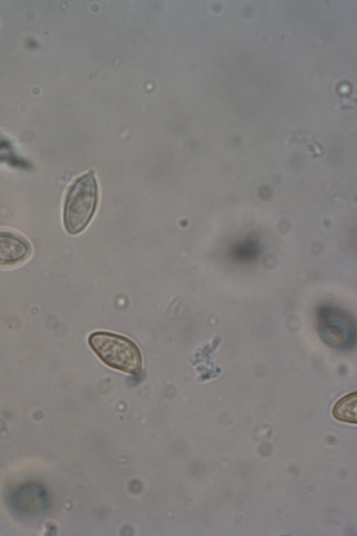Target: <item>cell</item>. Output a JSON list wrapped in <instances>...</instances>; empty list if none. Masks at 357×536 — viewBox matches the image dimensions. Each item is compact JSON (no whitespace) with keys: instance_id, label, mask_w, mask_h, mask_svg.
<instances>
[{"instance_id":"obj_1","label":"cell","mask_w":357,"mask_h":536,"mask_svg":"<svg viewBox=\"0 0 357 536\" xmlns=\"http://www.w3.org/2000/svg\"><path fill=\"white\" fill-rule=\"evenodd\" d=\"M98 184L93 170L77 178L69 188L63 207V225L70 234L83 231L98 204Z\"/></svg>"},{"instance_id":"obj_2","label":"cell","mask_w":357,"mask_h":536,"mask_svg":"<svg viewBox=\"0 0 357 536\" xmlns=\"http://www.w3.org/2000/svg\"><path fill=\"white\" fill-rule=\"evenodd\" d=\"M88 341L95 354L108 366L134 375L140 371V351L128 338L107 332H96L89 336Z\"/></svg>"},{"instance_id":"obj_3","label":"cell","mask_w":357,"mask_h":536,"mask_svg":"<svg viewBox=\"0 0 357 536\" xmlns=\"http://www.w3.org/2000/svg\"><path fill=\"white\" fill-rule=\"evenodd\" d=\"M318 331L330 347L347 350L356 342V327L351 316L339 308L323 306L318 310Z\"/></svg>"},{"instance_id":"obj_4","label":"cell","mask_w":357,"mask_h":536,"mask_svg":"<svg viewBox=\"0 0 357 536\" xmlns=\"http://www.w3.org/2000/svg\"><path fill=\"white\" fill-rule=\"evenodd\" d=\"M31 253L29 243L23 237L0 230V265H13L25 260Z\"/></svg>"},{"instance_id":"obj_5","label":"cell","mask_w":357,"mask_h":536,"mask_svg":"<svg viewBox=\"0 0 357 536\" xmlns=\"http://www.w3.org/2000/svg\"><path fill=\"white\" fill-rule=\"evenodd\" d=\"M357 394L350 393L341 398L334 405L332 413L337 420L356 424L357 422Z\"/></svg>"}]
</instances>
